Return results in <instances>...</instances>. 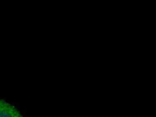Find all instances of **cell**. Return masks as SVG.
<instances>
[{"label":"cell","instance_id":"1","mask_svg":"<svg viewBox=\"0 0 156 117\" xmlns=\"http://www.w3.org/2000/svg\"><path fill=\"white\" fill-rule=\"evenodd\" d=\"M0 117H25L14 105L0 98Z\"/></svg>","mask_w":156,"mask_h":117}]
</instances>
